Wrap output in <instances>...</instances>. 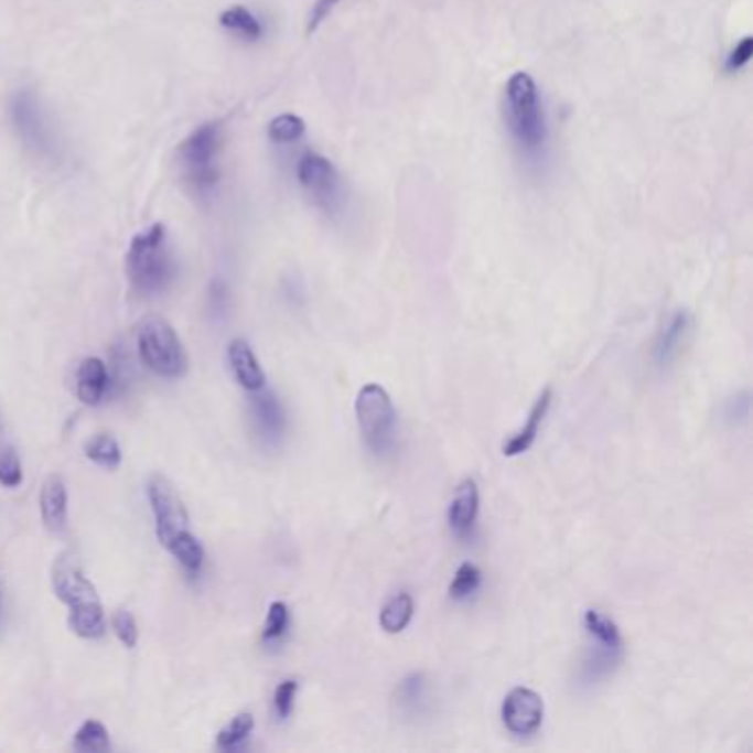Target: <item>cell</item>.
Returning a JSON list of instances; mask_svg holds the SVG:
<instances>
[{
  "mask_svg": "<svg viewBox=\"0 0 753 753\" xmlns=\"http://www.w3.org/2000/svg\"><path fill=\"white\" fill-rule=\"evenodd\" d=\"M52 588L69 607V627L74 634L80 638H100L107 634V616L100 594L74 555H58L52 568Z\"/></svg>",
  "mask_w": 753,
  "mask_h": 753,
  "instance_id": "cell-1",
  "label": "cell"
},
{
  "mask_svg": "<svg viewBox=\"0 0 753 753\" xmlns=\"http://www.w3.org/2000/svg\"><path fill=\"white\" fill-rule=\"evenodd\" d=\"M499 716L513 735H535L544 724V698L530 687H515L504 696Z\"/></svg>",
  "mask_w": 753,
  "mask_h": 753,
  "instance_id": "cell-8",
  "label": "cell"
},
{
  "mask_svg": "<svg viewBox=\"0 0 753 753\" xmlns=\"http://www.w3.org/2000/svg\"><path fill=\"white\" fill-rule=\"evenodd\" d=\"M85 455L105 469H118L122 462V449H120L118 440L109 433H100V435L87 440L85 442Z\"/></svg>",
  "mask_w": 753,
  "mask_h": 753,
  "instance_id": "cell-23",
  "label": "cell"
},
{
  "mask_svg": "<svg viewBox=\"0 0 753 753\" xmlns=\"http://www.w3.org/2000/svg\"><path fill=\"white\" fill-rule=\"evenodd\" d=\"M136 347L142 365L162 378H182L189 372L186 349L164 316L151 314L138 323Z\"/></svg>",
  "mask_w": 753,
  "mask_h": 753,
  "instance_id": "cell-5",
  "label": "cell"
},
{
  "mask_svg": "<svg viewBox=\"0 0 753 753\" xmlns=\"http://www.w3.org/2000/svg\"><path fill=\"white\" fill-rule=\"evenodd\" d=\"M482 581H484L482 570H480L475 563L464 561V563L455 570V574H453V579H451V583H449V596H451L453 601H469L471 596H475V594L480 592Z\"/></svg>",
  "mask_w": 753,
  "mask_h": 753,
  "instance_id": "cell-22",
  "label": "cell"
},
{
  "mask_svg": "<svg viewBox=\"0 0 753 753\" xmlns=\"http://www.w3.org/2000/svg\"><path fill=\"white\" fill-rule=\"evenodd\" d=\"M301 186L325 211H334L341 195V182L334 164L323 155H305L297 169Z\"/></svg>",
  "mask_w": 753,
  "mask_h": 753,
  "instance_id": "cell-10",
  "label": "cell"
},
{
  "mask_svg": "<svg viewBox=\"0 0 753 753\" xmlns=\"http://www.w3.org/2000/svg\"><path fill=\"white\" fill-rule=\"evenodd\" d=\"M303 133H305V122L292 114H283V116L275 118L268 127V136L277 144L297 142L299 138H303Z\"/></svg>",
  "mask_w": 753,
  "mask_h": 753,
  "instance_id": "cell-27",
  "label": "cell"
},
{
  "mask_svg": "<svg viewBox=\"0 0 753 753\" xmlns=\"http://www.w3.org/2000/svg\"><path fill=\"white\" fill-rule=\"evenodd\" d=\"M504 116L510 136L526 153H537L546 142V118L535 80L519 72L506 85Z\"/></svg>",
  "mask_w": 753,
  "mask_h": 753,
  "instance_id": "cell-4",
  "label": "cell"
},
{
  "mask_svg": "<svg viewBox=\"0 0 753 753\" xmlns=\"http://www.w3.org/2000/svg\"><path fill=\"white\" fill-rule=\"evenodd\" d=\"M69 493L61 475H50L41 488V517L52 533H61L67 526Z\"/></svg>",
  "mask_w": 753,
  "mask_h": 753,
  "instance_id": "cell-18",
  "label": "cell"
},
{
  "mask_svg": "<svg viewBox=\"0 0 753 753\" xmlns=\"http://www.w3.org/2000/svg\"><path fill=\"white\" fill-rule=\"evenodd\" d=\"M23 482V464L12 447H0V484L17 488Z\"/></svg>",
  "mask_w": 753,
  "mask_h": 753,
  "instance_id": "cell-29",
  "label": "cell"
},
{
  "mask_svg": "<svg viewBox=\"0 0 753 753\" xmlns=\"http://www.w3.org/2000/svg\"><path fill=\"white\" fill-rule=\"evenodd\" d=\"M480 515V491L475 480H464L458 484L451 504L447 508V524L451 533L460 539H469L475 530Z\"/></svg>",
  "mask_w": 753,
  "mask_h": 753,
  "instance_id": "cell-11",
  "label": "cell"
},
{
  "mask_svg": "<svg viewBox=\"0 0 753 753\" xmlns=\"http://www.w3.org/2000/svg\"><path fill=\"white\" fill-rule=\"evenodd\" d=\"M338 3L341 0H316L308 19V34H314L325 23V19H330V14L336 10Z\"/></svg>",
  "mask_w": 753,
  "mask_h": 753,
  "instance_id": "cell-33",
  "label": "cell"
},
{
  "mask_svg": "<svg viewBox=\"0 0 753 753\" xmlns=\"http://www.w3.org/2000/svg\"><path fill=\"white\" fill-rule=\"evenodd\" d=\"M228 363L235 374V380L250 394L266 389V372L259 365L252 347L244 338H235L228 345Z\"/></svg>",
  "mask_w": 753,
  "mask_h": 753,
  "instance_id": "cell-15",
  "label": "cell"
},
{
  "mask_svg": "<svg viewBox=\"0 0 753 753\" xmlns=\"http://www.w3.org/2000/svg\"><path fill=\"white\" fill-rule=\"evenodd\" d=\"M12 120L23 138L25 147L36 151L39 155H45L54 149L52 142V129L43 116V109L32 92H19L12 103Z\"/></svg>",
  "mask_w": 753,
  "mask_h": 753,
  "instance_id": "cell-9",
  "label": "cell"
},
{
  "mask_svg": "<svg viewBox=\"0 0 753 753\" xmlns=\"http://www.w3.org/2000/svg\"><path fill=\"white\" fill-rule=\"evenodd\" d=\"M219 23H222V28L239 34L246 41H259L263 36V28L257 21V17L250 10L241 8V6H235V8L226 10V12H222Z\"/></svg>",
  "mask_w": 753,
  "mask_h": 753,
  "instance_id": "cell-21",
  "label": "cell"
},
{
  "mask_svg": "<svg viewBox=\"0 0 753 753\" xmlns=\"http://www.w3.org/2000/svg\"><path fill=\"white\" fill-rule=\"evenodd\" d=\"M749 407H751V402H749V391L735 394V396L727 402V407H724V420H729L731 424L746 422V418H749Z\"/></svg>",
  "mask_w": 753,
  "mask_h": 753,
  "instance_id": "cell-31",
  "label": "cell"
},
{
  "mask_svg": "<svg viewBox=\"0 0 753 753\" xmlns=\"http://www.w3.org/2000/svg\"><path fill=\"white\" fill-rule=\"evenodd\" d=\"M356 422L372 455L385 460L398 447V413L389 391L378 383H367L356 396Z\"/></svg>",
  "mask_w": 753,
  "mask_h": 753,
  "instance_id": "cell-3",
  "label": "cell"
},
{
  "mask_svg": "<svg viewBox=\"0 0 753 753\" xmlns=\"http://www.w3.org/2000/svg\"><path fill=\"white\" fill-rule=\"evenodd\" d=\"M583 627H585V634H588L590 643L623 652L621 630H618V625L607 614H603L599 610H585Z\"/></svg>",
  "mask_w": 753,
  "mask_h": 753,
  "instance_id": "cell-20",
  "label": "cell"
},
{
  "mask_svg": "<svg viewBox=\"0 0 753 753\" xmlns=\"http://www.w3.org/2000/svg\"><path fill=\"white\" fill-rule=\"evenodd\" d=\"M109 746H111L109 731L100 720H85L74 735V749L76 751L98 753V751H107Z\"/></svg>",
  "mask_w": 753,
  "mask_h": 753,
  "instance_id": "cell-26",
  "label": "cell"
},
{
  "mask_svg": "<svg viewBox=\"0 0 753 753\" xmlns=\"http://www.w3.org/2000/svg\"><path fill=\"white\" fill-rule=\"evenodd\" d=\"M109 369L105 365L103 358H85L80 365H78V372H76V394H78V400L87 407H96L103 402L107 389H109Z\"/></svg>",
  "mask_w": 753,
  "mask_h": 753,
  "instance_id": "cell-17",
  "label": "cell"
},
{
  "mask_svg": "<svg viewBox=\"0 0 753 753\" xmlns=\"http://www.w3.org/2000/svg\"><path fill=\"white\" fill-rule=\"evenodd\" d=\"M297 693H299V680L297 678H286L277 685L275 696H272V707H275V716L279 720H288L292 716Z\"/></svg>",
  "mask_w": 753,
  "mask_h": 753,
  "instance_id": "cell-28",
  "label": "cell"
},
{
  "mask_svg": "<svg viewBox=\"0 0 753 753\" xmlns=\"http://www.w3.org/2000/svg\"><path fill=\"white\" fill-rule=\"evenodd\" d=\"M431 680L422 674V671H413L409 676H405L398 687H396V707L398 711L409 718V720H418L424 718L431 707H433V693H431Z\"/></svg>",
  "mask_w": 753,
  "mask_h": 753,
  "instance_id": "cell-13",
  "label": "cell"
},
{
  "mask_svg": "<svg viewBox=\"0 0 753 753\" xmlns=\"http://www.w3.org/2000/svg\"><path fill=\"white\" fill-rule=\"evenodd\" d=\"M550 405H552V389L546 387V389L539 394V398L535 400V405H533V409H530L528 420L524 422V427H521L519 431H515V433L504 442L502 453H504L506 458H517V455L526 453V451L535 444V440H537V435H539V429H541V422H544V418H546L548 411H550Z\"/></svg>",
  "mask_w": 753,
  "mask_h": 753,
  "instance_id": "cell-16",
  "label": "cell"
},
{
  "mask_svg": "<svg viewBox=\"0 0 753 753\" xmlns=\"http://www.w3.org/2000/svg\"><path fill=\"white\" fill-rule=\"evenodd\" d=\"M127 275L133 290L144 297L160 294L173 283L178 263L164 224H153L147 233L133 237L127 252Z\"/></svg>",
  "mask_w": 753,
  "mask_h": 753,
  "instance_id": "cell-2",
  "label": "cell"
},
{
  "mask_svg": "<svg viewBox=\"0 0 753 753\" xmlns=\"http://www.w3.org/2000/svg\"><path fill=\"white\" fill-rule=\"evenodd\" d=\"M111 627L116 632V636L120 638V643L129 649H133L140 641V630H138V621L129 610H118L111 616Z\"/></svg>",
  "mask_w": 753,
  "mask_h": 753,
  "instance_id": "cell-30",
  "label": "cell"
},
{
  "mask_svg": "<svg viewBox=\"0 0 753 753\" xmlns=\"http://www.w3.org/2000/svg\"><path fill=\"white\" fill-rule=\"evenodd\" d=\"M290 625H292V614H290V607L286 601H272L270 607H268V614H266V623H263V643L268 645H279L288 632H290Z\"/></svg>",
  "mask_w": 753,
  "mask_h": 753,
  "instance_id": "cell-24",
  "label": "cell"
},
{
  "mask_svg": "<svg viewBox=\"0 0 753 753\" xmlns=\"http://www.w3.org/2000/svg\"><path fill=\"white\" fill-rule=\"evenodd\" d=\"M751 56H753V39L746 36V39H742V41L735 45V50L729 54L724 69L731 72V74H733V72H740L744 65H749Z\"/></svg>",
  "mask_w": 753,
  "mask_h": 753,
  "instance_id": "cell-32",
  "label": "cell"
},
{
  "mask_svg": "<svg viewBox=\"0 0 753 753\" xmlns=\"http://www.w3.org/2000/svg\"><path fill=\"white\" fill-rule=\"evenodd\" d=\"M147 495H149V504L155 517L158 541L171 552L180 541L193 535L191 517L184 506V499L164 475H153L149 480Z\"/></svg>",
  "mask_w": 753,
  "mask_h": 753,
  "instance_id": "cell-6",
  "label": "cell"
},
{
  "mask_svg": "<svg viewBox=\"0 0 753 753\" xmlns=\"http://www.w3.org/2000/svg\"><path fill=\"white\" fill-rule=\"evenodd\" d=\"M252 416H255L257 431L268 444H279L283 440L286 429H288V418H286L281 400L272 391H266V389L255 391Z\"/></svg>",
  "mask_w": 753,
  "mask_h": 753,
  "instance_id": "cell-14",
  "label": "cell"
},
{
  "mask_svg": "<svg viewBox=\"0 0 753 753\" xmlns=\"http://www.w3.org/2000/svg\"><path fill=\"white\" fill-rule=\"evenodd\" d=\"M691 327H693V319L687 310H678L671 314V319L665 323L654 345V363L658 369H667L678 361V356L682 354L689 341Z\"/></svg>",
  "mask_w": 753,
  "mask_h": 753,
  "instance_id": "cell-12",
  "label": "cell"
},
{
  "mask_svg": "<svg viewBox=\"0 0 753 753\" xmlns=\"http://www.w3.org/2000/svg\"><path fill=\"white\" fill-rule=\"evenodd\" d=\"M222 149V122H206L197 127L182 144L180 160L184 164L186 178L195 189L204 191L217 184L219 171L215 166L217 153Z\"/></svg>",
  "mask_w": 753,
  "mask_h": 753,
  "instance_id": "cell-7",
  "label": "cell"
},
{
  "mask_svg": "<svg viewBox=\"0 0 753 753\" xmlns=\"http://www.w3.org/2000/svg\"><path fill=\"white\" fill-rule=\"evenodd\" d=\"M255 718L250 711L237 713L219 733H217V749L222 751H235L239 749L252 733Z\"/></svg>",
  "mask_w": 753,
  "mask_h": 753,
  "instance_id": "cell-25",
  "label": "cell"
},
{
  "mask_svg": "<svg viewBox=\"0 0 753 753\" xmlns=\"http://www.w3.org/2000/svg\"><path fill=\"white\" fill-rule=\"evenodd\" d=\"M413 612H416L413 596L409 592H398L383 605L378 623L387 634H400L409 627Z\"/></svg>",
  "mask_w": 753,
  "mask_h": 753,
  "instance_id": "cell-19",
  "label": "cell"
}]
</instances>
